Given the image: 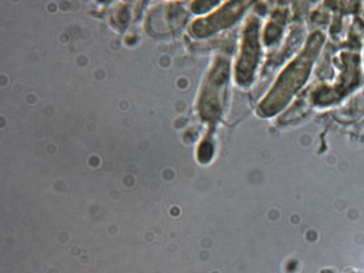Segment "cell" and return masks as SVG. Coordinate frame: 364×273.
Returning a JSON list of instances; mask_svg holds the SVG:
<instances>
[{"mask_svg": "<svg viewBox=\"0 0 364 273\" xmlns=\"http://www.w3.org/2000/svg\"><path fill=\"white\" fill-rule=\"evenodd\" d=\"M259 26L258 21L253 18L245 29L235 70L237 82L240 85H247L252 82L258 65L260 53Z\"/></svg>", "mask_w": 364, "mask_h": 273, "instance_id": "7a4b0ae2", "label": "cell"}, {"mask_svg": "<svg viewBox=\"0 0 364 273\" xmlns=\"http://www.w3.org/2000/svg\"><path fill=\"white\" fill-rule=\"evenodd\" d=\"M245 2H231L220 11L207 18L198 20L192 27L193 34L204 38L214 34L231 24L240 17L247 8Z\"/></svg>", "mask_w": 364, "mask_h": 273, "instance_id": "3957f363", "label": "cell"}, {"mask_svg": "<svg viewBox=\"0 0 364 273\" xmlns=\"http://www.w3.org/2000/svg\"><path fill=\"white\" fill-rule=\"evenodd\" d=\"M229 63L220 58L203 87L199 105L200 115L206 119L218 117L223 110L229 78Z\"/></svg>", "mask_w": 364, "mask_h": 273, "instance_id": "6da1fadb", "label": "cell"}, {"mask_svg": "<svg viewBox=\"0 0 364 273\" xmlns=\"http://www.w3.org/2000/svg\"><path fill=\"white\" fill-rule=\"evenodd\" d=\"M219 4L217 1L196 2L193 6V11L196 14H203Z\"/></svg>", "mask_w": 364, "mask_h": 273, "instance_id": "277c9868", "label": "cell"}]
</instances>
